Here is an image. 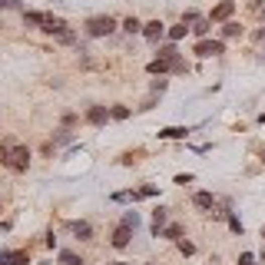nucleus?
I'll return each mask as SVG.
<instances>
[{
    "instance_id": "obj_26",
    "label": "nucleus",
    "mask_w": 265,
    "mask_h": 265,
    "mask_svg": "<svg viewBox=\"0 0 265 265\" xmlns=\"http://www.w3.org/2000/svg\"><path fill=\"white\" fill-rule=\"evenodd\" d=\"M0 265H14V252H0Z\"/></svg>"
},
{
    "instance_id": "obj_7",
    "label": "nucleus",
    "mask_w": 265,
    "mask_h": 265,
    "mask_svg": "<svg viewBox=\"0 0 265 265\" xmlns=\"http://www.w3.org/2000/svg\"><path fill=\"white\" fill-rule=\"evenodd\" d=\"M162 30H166V27H162L159 20H153V24H146V27H143V37H146V40H159Z\"/></svg>"
},
{
    "instance_id": "obj_13",
    "label": "nucleus",
    "mask_w": 265,
    "mask_h": 265,
    "mask_svg": "<svg viewBox=\"0 0 265 265\" xmlns=\"http://www.w3.org/2000/svg\"><path fill=\"white\" fill-rule=\"evenodd\" d=\"M73 232L80 235V239H90V232H93V229H90V222H73Z\"/></svg>"
},
{
    "instance_id": "obj_10",
    "label": "nucleus",
    "mask_w": 265,
    "mask_h": 265,
    "mask_svg": "<svg viewBox=\"0 0 265 265\" xmlns=\"http://www.w3.org/2000/svg\"><path fill=\"white\" fill-rule=\"evenodd\" d=\"M172 66H176V60H153V63H149V73H166V70H172Z\"/></svg>"
},
{
    "instance_id": "obj_17",
    "label": "nucleus",
    "mask_w": 265,
    "mask_h": 265,
    "mask_svg": "<svg viewBox=\"0 0 265 265\" xmlns=\"http://www.w3.org/2000/svg\"><path fill=\"white\" fill-rule=\"evenodd\" d=\"M186 30H189V27H186V24L172 27V30H169V40H183V37H186Z\"/></svg>"
},
{
    "instance_id": "obj_1",
    "label": "nucleus",
    "mask_w": 265,
    "mask_h": 265,
    "mask_svg": "<svg viewBox=\"0 0 265 265\" xmlns=\"http://www.w3.org/2000/svg\"><path fill=\"white\" fill-rule=\"evenodd\" d=\"M4 156H7V166L10 169H27V162H30V153H27V146H7L4 149Z\"/></svg>"
},
{
    "instance_id": "obj_4",
    "label": "nucleus",
    "mask_w": 265,
    "mask_h": 265,
    "mask_svg": "<svg viewBox=\"0 0 265 265\" xmlns=\"http://www.w3.org/2000/svg\"><path fill=\"white\" fill-rule=\"evenodd\" d=\"M110 116H113V110H106V106H93V110L86 113V120L93 123V126H103V123L110 120Z\"/></svg>"
},
{
    "instance_id": "obj_18",
    "label": "nucleus",
    "mask_w": 265,
    "mask_h": 265,
    "mask_svg": "<svg viewBox=\"0 0 265 265\" xmlns=\"http://www.w3.org/2000/svg\"><path fill=\"white\" fill-rule=\"evenodd\" d=\"M123 225H126V229H136V225H139V216H136V212H126V216H123Z\"/></svg>"
},
{
    "instance_id": "obj_25",
    "label": "nucleus",
    "mask_w": 265,
    "mask_h": 265,
    "mask_svg": "<svg viewBox=\"0 0 265 265\" xmlns=\"http://www.w3.org/2000/svg\"><path fill=\"white\" fill-rule=\"evenodd\" d=\"M239 265H255V255H252V252H242V255H239Z\"/></svg>"
},
{
    "instance_id": "obj_22",
    "label": "nucleus",
    "mask_w": 265,
    "mask_h": 265,
    "mask_svg": "<svg viewBox=\"0 0 265 265\" xmlns=\"http://www.w3.org/2000/svg\"><path fill=\"white\" fill-rule=\"evenodd\" d=\"M229 219V229H232V232H239L242 235V222H239V216H225Z\"/></svg>"
},
{
    "instance_id": "obj_23",
    "label": "nucleus",
    "mask_w": 265,
    "mask_h": 265,
    "mask_svg": "<svg viewBox=\"0 0 265 265\" xmlns=\"http://www.w3.org/2000/svg\"><path fill=\"white\" fill-rule=\"evenodd\" d=\"M126 116H129L126 106H113V120H126Z\"/></svg>"
},
{
    "instance_id": "obj_27",
    "label": "nucleus",
    "mask_w": 265,
    "mask_h": 265,
    "mask_svg": "<svg viewBox=\"0 0 265 265\" xmlns=\"http://www.w3.org/2000/svg\"><path fill=\"white\" fill-rule=\"evenodd\" d=\"M166 90V80H153V93H162Z\"/></svg>"
},
{
    "instance_id": "obj_21",
    "label": "nucleus",
    "mask_w": 265,
    "mask_h": 265,
    "mask_svg": "<svg viewBox=\"0 0 265 265\" xmlns=\"http://www.w3.org/2000/svg\"><path fill=\"white\" fill-rule=\"evenodd\" d=\"M179 252H183V255H193L196 245H193V242H186V239H179Z\"/></svg>"
},
{
    "instance_id": "obj_9",
    "label": "nucleus",
    "mask_w": 265,
    "mask_h": 265,
    "mask_svg": "<svg viewBox=\"0 0 265 265\" xmlns=\"http://www.w3.org/2000/svg\"><path fill=\"white\" fill-rule=\"evenodd\" d=\"M193 202H196V209H212V202H216V199H212V193H196Z\"/></svg>"
},
{
    "instance_id": "obj_15",
    "label": "nucleus",
    "mask_w": 265,
    "mask_h": 265,
    "mask_svg": "<svg viewBox=\"0 0 265 265\" xmlns=\"http://www.w3.org/2000/svg\"><path fill=\"white\" fill-rule=\"evenodd\" d=\"M123 30H126V33H136V30H143V24H139L136 17H129V20H123Z\"/></svg>"
},
{
    "instance_id": "obj_5",
    "label": "nucleus",
    "mask_w": 265,
    "mask_h": 265,
    "mask_svg": "<svg viewBox=\"0 0 265 265\" xmlns=\"http://www.w3.org/2000/svg\"><path fill=\"white\" fill-rule=\"evenodd\" d=\"M232 10H235V0H222L219 7H212L209 20H225V17H232Z\"/></svg>"
},
{
    "instance_id": "obj_29",
    "label": "nucleus",
    "mask_w": 265,
    "mask_h": 265,
    "mask_svg": "<svg viewBox=\"0 0 265 265\" xmlns=\"http://www.w3.org/2000/svg\"><path fill=\"white\" fill-rule=\"evenodd\" d=\"M262 239H265V229H262Z\"/></svg>"
},
{
    "instance_id": "obj_24",
    "label": "nucleus",
    "mask_w": 265,
    "mask_h": 265,
    "mask_svg": "<svg viewBox=\"0 0 265 265\" xmlns=\"http://www.w3.org/2000/svg\"><path fill=\"white\" fill-rule=\"evenodd\" d=\"M30 262V255H27V252H14V265H27Z\"/></svg>"
},
{
    "instance_id": "obj_3",
    "label": "nucleus",
    "mask_w": 265,
    "mask_h": 265,
    "mask_svg": "<svg viewBox=\"0 0 265 265\" xmlns=\"http://www.w3.org/2000/svg\"><path fill=\"white\" fill-rule=\"evenodd\" d=\"M196 53L199 56H219L222 53V43L219 40H202V43H196Z\"/></svg>"
},
{
    "instance_id": "obj_16",
    "label": "nucleus",
    "mask_w": 265,
    "mask_h": 265,
    "mask_svg": "<svg viewBox=\"0 0 265 265\" xmlns=\"http://www.w3.org/2000/svg\"><path fill=\"white\" fill-rule=\"evenodd\" d=\"M24 20H27V24H33V27H43L47 14H24Z\"/></svg>"
},
{
    "instance_id": "obj_19",
    "label": "nucleus",
    "mask_w": 265,
    "mask_h": 265,
    "mask_svg": "<svg viewBox=\"0 0 265 265\" xmlns=\"http://www.w3.org/2000/svg\"><path fill=\"white\" fill-rule=\"evenodd\" d=\"M166 239H179V235H183V225H166Z\"/></svg>"
},
{
    "instance_id": "obj_6",
    "label": "nucleus",
    "mask_w": 265,
    "mask_h": 265,
    "mask_svg": "<svg viewBox=\"0 0 265 265\" xmlns=\"http://www.w3.org/2000/svg\"><path fill=\"white\" fill-rule=\"evenodd\" d=\"M129 239H133V229H126V225H120V229L113 232V245H116V249H126Z\"/></svg>"
},
{
    "instance_id": "obj_30",
    "label": "nucleus",
    "mask_w": 265,
    "mask_h": 265,
    "mask_svg": "<svg viewBox=\"0 0 265 265\" xmlns=\"http://www.w3.org/2000/svg\"><path fill=\"white\" fill-rule=\"evenodd\" d=\"M262 159H265V153H262Z\"/></svg>"
},
{
    "instance_id": "obj_11",
    "label": "nucleus",
    "mask_w": 265,
    "mask_h": 265,
    "mask_svg": "<svg viewBox=\"0 0 265 265\" xmlns=\"http://www.w3.org/2000/svg\"><path fill=\"white\" fill-rule=\"evenodd\" d=\"M162 225H166V209H156V212H153V232H156V235H159Z\"/></svg>"
},
{
    "instance_id": "obj_20",
    "label": "nucleus",
    "mask_w": 265,
    "mask_h": 265,
    "mask_svg": "<svg viewBox=\"0 0 265 265\" xmlns=\"http://www.w3.org/2000/svg\"><path fill=\"white\" fill-rule=\"evenodd\" d=\"M222 33H225V37H239L242 27H239V24H225V27H222Z\"/></svg>"
},
{
    "instance_id": "obj_12",
    "label": "nucleus",
    "mask_w": 265,
    "mask_h": 265,
    "mask_svg": "<svg viewBox=\"0 0 265 265\" xmlns=\"http://www.w3.org/2000/svg\"><path fill=\"white\" fill-rule=\"evenodd\" d=\"M209 24H212V20H196L193 33H196V37H206V33H209Z\"/></svg>"
},
{
    "instance_id": "obj_2",
    "label": "nucleus",
    "mask_w": 265,
    "mask_h": 265,
    "mask_svg": "<svg viewBox=\"0 0 265 265\" xmlns=\"http://www.w3.org/2000/svg\"><path fill=\"white\" fill-rule=\"evenodd\" d=\"M86 30L93 33V37H110V33L116 30V20H113V17H90Z\"/></svg>"
},
{
    "instance_id": "obj_8",
    "label": "nucleus",
    "mask_w": 265,
    "mask_h": 265,
    "mask_svg": "<svg viewBox=\"0 0 265 265\" xmlns=\"http://www.w3.org/2000/svg\"><path fill=\"white\" fill-rule=\"evenodd\" d=\"M189 129H183V126H166V129H159V139H183Z\"/></svg>"
},
{
    "instance_id": "obj_14",
    "label": "nucleus",
    "mask_w": 265,
    "mask_h": 265,
    "mask_svg": "<svg viewBox=\"0 0 265 265\" xmlns=\"http://www.w3.org/2000/svg\"><path fill=\"white\" fill-rule=\"evenodd\" d=\"M60 265H83L80 255H73V252H60Z\"/></svg>"
},
{
    "instance_id": "obj_28",
    "label": "nucleus",
    "mask_w": 265,
    "mask_h": 265,
    "mask_svg": "<svg viewBox=\"0 0 265 265\" xmlns=\"http://www.w3.org/2000/svg\"><path fill=\"white\" fill-rule=\"evenodd\" d=\"M113 265H129V262H113Z\"/></svg>"
}]
</instances>
